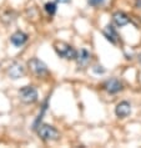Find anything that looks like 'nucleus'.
Segmentation results:
<instances>
[{
    "label": "nucleus",
    "instance_id": "nucleus-14",
    "mask_svg": "<svg viewBox=\"0 0 141 148\" xmlns=\"http://www.w3.org/2000/svg\"><path fill=\"white\" fill-rule=\"evenodd\" d=\"M94 72L95 73H105V69L102 66H94Z\"/></svg>",
    "mask_w": 141,
    "mask_h": 148
},
{
    "label": "nucleus",
    "instance_id": "nucleus-7",
    "mask_svg": "<svg viewBox=\"0 0 141 148\" xmlns=\"http://www.w3.org/2000/svg\"><path fill=\"white\" fill-rule=\"evenodd\" d=\"M104 87L109 93H118L122 90V84L116 79H110L104 84Z\"/></svg>",
    "mask_w": 141,
    "mask_h": 148
},
{
    "label": "nucleus",
    "instance_id": "nucleus-6",
    "mask_svg": "<svg viewBox=\"0 0 141 148\" xmlns=\"http://www.w3.org/2000/svg\"><path fill=\"white\" fill-rule=\"evenodd\" d=\"M115 113H116V116L120 117V118L127 117L129 114L131 113V105L127 101L120 102V103H118V106L115 107Z\"/></svg>",
    "mask_w": 141,
    "mask_h": 148
},
{
    "label": "nucleus",
    "instance_id": "nucleus-3",
    "mask_svg": "<svg viewBox=\"0 0 141 148\" xmlns=\"http://www.w3.org/2000/svg\"><path fill=\"white\" fill-rule=\"evenodd\" d=\"M19 97L24 103H34L38 101V91L32 86H24L19 91Z\"/></svg>",
    "mask_w": 141,
    "mask_h": 148
},
{
    "label": "nucleus",
    "instance_id": "nucleus-1",
    "mask_svg": "<svg viewBox=\"0 0 141 148\" xmlns=\"http://www.w3.org/2000/svg\"><path fill=\"white\" fill-rule=\"evenodd\" d=\"M54 49H55L57 55L66 60H75L77 56V52L75 49L70 46L69 44L63 42V41H57V42L54 44Z\"/></svg>",
    "mask_w": 141,
    "mask_h": 148
},
{
    "label": "nucleus",
    "instance_id": "nucleus-16",
    "mask_svg": "<svg viewBox=\"0 0 141 148\" xmlns=\"http://www.w3.org/2000/svg\"><path fill=\"white\" fill-rule=\"evenodd\" d=\"M136 6H141V0H136Z\"/></svg>",
    "mask_w": 141,
    "mask_h": 148
},
{
    "label": "nucleus",
    "instance_id": "nucleus-2",
    "mask_svg": "<svg viewBox=\"0 0 141 148\" xmlns=\"http://www.w3.org/2000/svg\"><path fill=\"white\" fill-rule=\"evenodd\" d=\"M38 134L44 141H56L60 137L59 131L50 125H40L38 128Z\"/></svg>",
    "mask_w": 141,
    "mask_h": 148
},
{
    "label": "nucleus",
    "instance_id": "nucleus-13",
    "mask_svg": "<svg viewBox=\"0 0 141 148\" xmlns=\"http://www.w3.org/2000/svg\"><path fill=\"white\" fill-rule=\"evenodd\" d=\"M105 0H89V4L91 6H100L104 4Z\"/></svg>",
    "mask_w": 141,
    "mask_h": 148
},
{
    "label": "nucleus",
    "instance_id": "nucleus-10",
    "mask_svg": "<svg viewBox=\"0 0 141 148\" xmlns=\"http://www.w3.org/2000/svg\"><path fill=\"white\" fill-rule=\"evenodd\" d=\"M102 34H104V36L106 38V40L110 41L111 44H116V42H118L119 35H118V32H116L115 27H114L113 25H107L105 29H104Z\"/></svg>",
    "mask_w": 141,
    "mask_h": 148
},
{
    "label": "nucleus",
    "instance_id": "nucleus-4",
    "mask_svg": "<svg viewBox=\"0 0 141 148\" xmlns=\"http://www.w3.org/2000/svg\"><path fill=\"white\" fill-rule=\"evenodd\" d=\"M28 66L32 71V73H35L36 76H44V75H46L48 73L46 65H45L41 60L36 59V57H34V59L28 61Z\"/></svg>",
    "mask_w": 141,
    "mask_h": 148
},
{
    "label": "nucleus",
    "instance_id": "nucleus-15",
    "mask_svg": "<svg viewBox=\"0 0 141 148\" xmlns=\"http://www.w3.org/2000/svg\"><path fill=\"white\" fill-rule=\"evenodd\" d=\"M56 1L60 4H68V3H70V0H56Z\"/></svg>",
    "mask_w": 141,
    "mask_h": 148
},
{
    "label": "nucleus",
    "instance_id": "nucleus-12",
    "mask_svg": "<svg viewBox=\"0 0 141 148\" xmlns=\"http://www.w3.org/2000/svg\"><path fill=\"white\" fill-rule=\"evenodd\" d=\"M45 11L49 15H54L56 13V4L55 3H46L45 4Z\"/></svg>",
    "mask_w": 141,
    "mask_h": 148
},
{
    "label": "nucleus",
    "instance_id": "nucleus-5",
    "mask_svg": "<svg viewBox=\"0 0 141 148\" xmlns=\"http://www.w3.org/2000/svg\"><path fill=\"white\" fill-rule=\"evenodd\" d=\"M8 75H9L10 79L13 80H18L20 77H23L25 75V70H24L23 65L19 62H13L8 69Z\"/></svg>",
    "mask_w": 141,
    "mask_h": 148
},
{
    "label": "nucleus",
    "instance_id": "nucleus-9",
    "mask_svg": "<svg viewBox=\"0 0 141 148\" xmlns=\"http://www.w3.org/2000/svg\"><path fill=\"white\" fill-rule=\"evenodd\" d=\"M113 21L116 26L122 27L130 23V18H129L125 13H122V11H116V13L113 15Z\"/></svg>",
    "mask_w": 141,
    "mask_h": 148
},
{
    "label": "nucleus",
    "instance_id": "nucleus-8",
    "mask_svg": "<svg viewBox=\"0 0 141 148\" xmlns=\"http://www.w3.org/2000/svg\"><path fill=\"white\" fill-rule=\"evenodd\" d=\"M10 41H11V44H13L14 46L20 47L28 41V35L25 34V32H23V31H16V32H14V34L11 35Z\"/></svg>",
    "mask_w": 141,
    "mask_h": 148
},
{
    "label": "nucleus",
    "instance_id": "nucleus-17",
    "mask_svg": "<svg viewBox=\"0 0 141 148\" xmlns=\"http://www.w3.org/2000/svg\"><path fill=\"white\" fill-rule=\"evenodd\" d=\"M139 61H140V64H141V54L139 55Z\"/></svg>",
    "mask_w": 141,
    "mask_h": 148
},
{
    "label": "nucleus",
    "instance_id": "nucleus-11",
    "mask_svg": "<svg viewBox=\"0 0 141 148\" xmlns=\"http://www.w3.org/2000/svg\"><path fill=\"white\" fill-rule=\"evenodd\" d=\"M90 59H91L90 52L86 50V49H82V50L80 51V54H77L75 60L77 61L79 66H86V65L90 62Z\"/></svg>",
    "mask_w": 141,
    "mask_h": 148
}]
</instances>
